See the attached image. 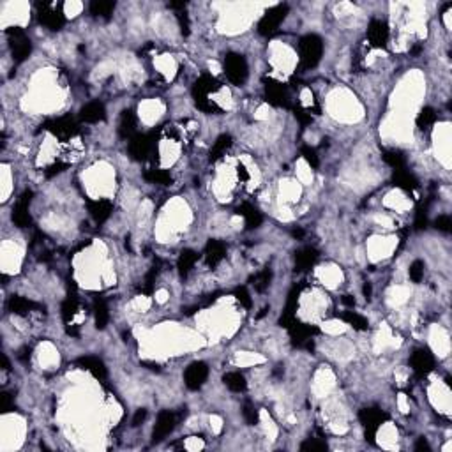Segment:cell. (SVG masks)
Listing matches in <instances>:
<instances>
[{"label": "cell", "mask_w": 452, "mask_h": 452, "mask_svg": "<svg viewBox=\"0 0 452 452\" xmlns=\"http://www.w3.org/2000/svg\"><path fill=\"white\" fill-rule=\"evenodd\" d=\"M367 36H369V41L374 46H383L387 43V38H389V30H387V25L383 22L373 20L369 29H367Z\"/></svg>", "instance_id": "cell-7"}, {"label": "cell", "mask_w": 452, "mask_h": 452, "mask_svg": "<svg viewBox=\"0 0 452 452\" xmlns=\"http://www.w3.org/2000/svg\"><path fill=\"white\" fill-rule=\"evenodd\" d=\"M110 210H112V205H110V202H105V200H98V202L90 203V214H92L96 221H105L110 216Z\"/></svg>", "instance_id": "cell-12"}, {"label": "cell", "mask_w": 452, "mask_h": 452, "mask_svg": "<svg viewBox=\"0 0 452 452\" xmlns=\"http://www.w3.org/2000/svg\"><path fill=\"white\" fill-rule=\"evenodd\" d=\"M103 117H105V108H103L101 103H89L80 112V119L83 122H98Z\"/></svg>", "instance_id": "cell-10"}, {"label": "cell", "mask_w": 452, "mask_h": 452, "mask_svg": "<svg viewBox=\"0 0 452 452\" xmlns=\"http://www.w3.org/2000/svg\"><path fill=\"white\" fill-rule=\"evenodd\" d=\"M360 420H362V424L366 427L373 429V427H376L381 422V413L374 410H362L360 411Z\"/></svg>", "instance_id": "cell-17"}, {"label": "cell", "mask_w": 452, "mask_h": 452, "mask_svg": "<svg viewBox=\"0 0 452 452\" xmlns=\"http://www.w3.org/2000/svg\"><path fill=\"white\" fill-rule=\"evenodd\" d=\"M237 299L240 300V304H244L246 307L251 306V299H249V293L246 292V288H240V290H237Z\"/></svg>", "instance_id": "cell-30"}, {"label": "cell", "mask_w": 452, "mask_h": 452, "mask_svg": "<svg viewBox=\"0 0 452 452\" xmlns=\"http://www.w3.org/2000/svg\"><path fill=\"white\" fill-rule=\"evenodd\" d=\"M96 321H98V327H101V329L108 321V309H106L105 302H96Z\"/></svg>", "instance_id": "cell-25"}, {"label": "cell", "mask_w": 452, "mask_h": 452, "mask_svg": "<svg viewBox=\"0 0 452 452\" xmlns=\"http://www.w3.org/2000/svg\"><path fill=\"white\" fill-rule=\"evenodd\" d=\"M147 179L152 180V182H157V184H166L170 180V175L165 172H161V170H152L150 173H147Z\"/></svg>", "instance_id": "cell-26"}, {"label": "cell", "mask_w": 452, "mask_h": 452, "mask_svg": "<svg viewBox=\"0 0 452 452\" xmlns=\"http://www.w3.org/2000/svg\"><path fill=\"white\" fill-rule=\"evenodd\" d=\"M314 256H316V254H314V251H313V249H304V251H300V253L297 254V262H299V267H300V269H306V267H309L311 263H313Z\"/></svg>", "instance_id": "cell-24"}, {"label": "cell", "mask_w": 452, "mask_h": 452, "mask_svg": "<svg viewBox=\"0 0 452 452\" xmlns=\"http://www.w3.org/2000/svg\"><path fill=\"white\" fill-rule=\"evenodd\" d=\"M286 11H288L286 6H276L274 9H270V11L267 13L262 20H260V23H258V30H260V34H265V36L272 34L274 30L279 27V23L284 20Z\"/></svg>", "instance_id": "cell-3"}, {"label": "cell", "mask_w": 452, "mask_h": 452, "mask_svg": "<svg viewBox=\"0 0 452 452\" xmlns=\"http://www.w3.org/2000/svg\"><path fill=\"white\" fill-rule=\"evenodd\" d=\"M436 226H438V228H440V230H443V232H448V230H450V217H448V216L438 217Z\"/></svg>", "instance_id": "cell-31"}, {"label": "cell", "mask_w": 452, "mask_h": 452, "mask_svg": "<svg viewBox=\"0 0 452 452\" xmlns=\"http://www.w3.org/2000/svg\"><path fill=\"white\" fill-rule=\"evenodd\" d=\"M344 320L348 321V323H350L351 327H355V329H366V320H364L362 316H360V314H357V313H353V311H348L346 314H344Z\"/></svg>", "instance_id": "cell-21"}, {"label": "cell", "mask_w": 452, "mask_h": 452, "mask_svg": "<svg viewBox=\"0 0 452 452\" xmlns=\"http://www.w3.org/2000/svg\"><path fill=\"white\" fill-rule=\"evenodd\" d=\"M411 366H413V369L417 371L418 374H426V373H429L431 367H433V357H431V353L426 350L415 351L413 357H411Z\"/></svg>", "instance_id": "cell-8"}, {"label": "cell", "mask_w": 452, "mask_h": 452, "mask_svg": "<svg viewBox=\"0 0 452 452\" xmlns=\"http://www.w3.org/2000/svg\"><path fill=\"white\" fill-rule=\"evenodd\" d=\"M173 426H175V417H173L172 411H161L159 417H157L156 427H154V440L159 441L165 436H168L172 433Z\"/></svg>", "instance_id": "cell-5"}, {"label": "cell", "mask_w": 452, "mask_h": 452, "mask_svg": "<svg viewBox=\"0 0 452 452\" xmlns=\"http://www.w3.org/2000/svg\"><path fill=\"white\" fill-rule=\"evenodd\" d=\"M41 20L45 25H48L50 29H53V30L60 29L64 23V16L60 15L59 11H53V9H45V11L41 13Z\"/></svg>", "instance_id": "cell-14"}, {"label": "cell", "mask_w": 452, "mask_h": 452, "mask_svg": "<svg viewBox=\"0 0 452 452\" xmlns=\"http://www.w3.org/2000/svg\"><path fill=\"white\" fill-rule=\"evenodd\" d=\"M299 52H300V62H302L304 68H314L318 64V60H320L321 52H323L321 39L318 36H306L300 41Z\"/></svg>", "instance_id": "cell-1"}, {"label": "cell", "mask_w": 452, "mask_h": 452, "mask_svg": "<svg viewBox=\"0 0 452 452\" xmlns=\"http://www.w3.org/2000/svg\"><path fill=\"white\" fill-rule=\"evenodd\" d=\"M113 9L112 2H92L90 4V13L96 16H108Z\"/></svg>", "instance_id": "cell-20"}, {"label": "cell", "mask_w": 452, "mask_h": 452, "mask_svg": "<svg viewBox=\"0 0 452 452\" xmlns=\"http://www.w3.org/2000/svg\"><path fill=\"white\" fill-rule=\"evenodd\" d=\"M325 445H320V443H314V441H309V443H306L302 448H323Z\"/></svg>", "instance_id": "cell-34"}, {"label": "cell", "mask_w": 452, "mask_h": 452, "mask_svg": "<svg viewBox=\"0 0 452 452\" xmlns=\"http://www.w3.org/2000/svg\"><path fill=\"white\" fill-rule=\"evenodd\" d=\"M133 129H135V117H133L131 112H126L122 115V122H120V133L126 136V135H129Z\"/></svg>", "instance_id": "cell-22"}, {"label": "cell", "mask_w": 452, "mask_h": 452, "mask_svg": "<svg viewBox=\"0 0 452 452\" xmlns=\"http://www.w3.org/2000/svg\"><path fill=\"white\" fill-rule=\"evenodd\" d=\"M147 411L145 410H138L135 415V418H133V426H140V422H143V418H145Z\"/></svg>", "instance_id": "cell-33"}, {"label": "cell", "mask_w": 452, "mask_h": 452, "mask_svg": "<svg viewBox=\"0 0 452 452\" xmlns=\"http://www.w3.org/2000/svg\"><path fill=\"white\" fill-rule=\"evenodd\" d=\"M302 152H304V157L309 161V165L316 166V163H318V161H316V154H314L313 150H309V149H304Z\"/></svg>", "instance_id": "cell-32"}, {"label": "cell", "mask_w": 452, "mask_h": 452, "mask_svg": "<svg viewBox=\"0 0 452 452\" xmlns=\"http://www.w3.org/2000/svg\"><path fill=\"white\" fill-rule=\"evenodd\" d=\"M150 140L147 138V136H136V138L131 140V143H129V150H131V154L136 157V159H142V157H145L147 154H149L150 150Z\"/></svg>", "instance_id": "cell-11"}, {"label": "cell", "mask_w": 452, "mask_h": 452, "mask_svg": "<svg viewBox=\"0 0 452 452\" xmlns=\"http://www.w3.org/2000/svg\"><path fill=\"white\" fill-rule=\"evenodd\" d=\"M224 71L233 83L240 85L247 78V64L244 57L240 55H228L224 60Z\"/></svg>", "instance_id": "cell-2"}, {"label": "cell", "mask_w": 452, "mask_h": 452, "mask_svg": "<svg viewBox=\"0 0 452 452\" xmlns=\"http://www.w3.org/2000/svg\"><path fill=\"white\" fill-rule=\"evenodd\" d=\"M196 253H193V251H186V253H182V256L179 258V269L182 274H187L191 269H193V265L196 263Z\"/></svg>", "instance_id": "cell-18"}, {"label": "cell", "mask_w": 452, "mask_h": 452, "mask_svg": "<svg viewBox=\"0 0 452 452\" xmlns=\"http://www.w3.org/2000/svg\"><path fill=\"white\" fill-rule=\"evenodd\" d=\"M230 143H232V138H230V136H221V138L216 142V145H214L212 159H216V157H219L221 154L226 152V149L230 147Z\"/></svg>", "instance_id": "cell-23"}, {"label": "cell", "mask_w": 452, "mask_h": 452, "mask_svg": "<svg viewBox=\"0 0 452 452\" xmlns=\"http://www.w3.org/2000/svg\"><path fill=\"white\" fill-rule=\"evenodd\" d=\"M82 364L85 366V369H89L90 373H94L96 376H105V366H103L98 359L87 357V359H82Z\"/></svg>", "instance_id": "cell-19"}, {"label": "cell", "mask_w": 452, "mask_h": 452, "mask_svg": "<svg viewBox=\"0 0 452 452\" xmlns=\"http://www.w3.org/2000/svg\"><path fill=\"white\" fill-rule=\"evenodd\" d=\"M223 256H224L223 244L210 242L209 246H207V262H209L210 265H216V263H219L221 260H223Z\"/></svg>", "instance_id": "cell-15"}, {"label": "cell", "mask_w": 452, "mask_h": 452, "mask_svg": "<svg viewBox=\"0 0 452 452\" xmlns=\"http://www.w3.org/2000/svg\"><path fill=\"white\" fill-rule=\"evenodd\" d=\"M240 214L244 216V219H246V226L247 228H256L258 224L262 223V216L256 212V210L253 209V207L249 205H244L242 209H240Z\"/></svg>", "instance_id": "cell-16"}, {"label": "cell", "mask_w": 452, "mask_h": 452, "mask_svg": "<svg viewBox=\"0 0 452 452\" xmlns=\"http://www.w3.org/2000/svg\"><path fill=\"white\" fill-rule=\"evenodd\" d=\"M269 279H270V272H269V270H265V272H262L260 276L256 277V283H254V286H256L258 290H263V288L269 284Z\"/></svg>", "instance_id": "cell-29"}, {"label": "cell", "mask_w": 452, "mask_h": 452, "mask_svg": "<svg viewBox=\"0 0 452 452\" xmlns=\"http://www.w3.org/2000/svg\"><path fill=\"white\" fill-rule=\"evenodd\" d=\"M433 122H434V112L433 110L426 108L422 113H420V115H418V126L420 127H426V126H429V124H433Z\"/></svg>", "instance_id": "cell-28"}, {"label": "cell", "mask_w": 452, "mask_h": 452, "mask_svg": "<svg viewBox=\"0 0 452 452\" xmlns=\"http://www.w3.org/2000/svg\"><path fill=\"white\" fill-rule=\"evenodd\" d=\"M9 34L13 38V55L16 57V60H23L30 53V41L20 29L11 30Z\"/></svg>", "instance_id": "cell-6"}, {"label": "cell", "mask_w": 452, "mask_h": 452, "mask_svg": "<svg viewBox=\"0 0 452 452\" xmlns=\"http://www.w3.org/2000/svg\"><path fill=\"white\" fill-rule=\"evenodd\" d=\"M224 383H226V387H228L230 390H235V392L246 390V378H244L240 373H237V371L224 374Z\"/></svg>", "instance_id": "cell-13"}, {"label": "cell", "mask_w": 452, "mask_h": 452, "mask_svg": "<svg viewBox=\"0 0 452 452\" xmlns=\"http://www.w3.org/2000/svg\"><path fill=\"white\" fill-rule=\"evenodd\" d=\"M422 274H424L422 262H413V263H411V267H410V277H411V281L418 283V281L422 279Z\"/></svg>", "instance_id": "cell-27"}, {"label": "cell", "mask_w": 452, "mask_h": 452, "mask_svg": "<svg viewBox=\"0 0 452 452\" xmlns=\"http://www.w3.org/2000/svg\"><path fill=\"white\" fill-rule=\"evenodd\" d=\"M27 196H30V195L22 196V200L16 203L15 210H13V221H15L18 226H27V224L30 223V216H29V200L30 198H27Z\"/></svg>", "instance_id": "cell-9"}, {"label": "cell", "mask_w": 452, "mask_h": 452, "mask_svg": "<svg viewBox=\"0 0 452 452\" xmlns=\"http://www.w3.org/2000/svg\"><path fill=\"white\" fill-rule=\"evenodd\" d=\"M207 376H209V367H207L203 362L191 364V366L186 369V373H184V380H186V385L189 389H198V387H202L203 381L207 380Z\"/></svg>", "instance_id": "cell-4"}]
</instances>
